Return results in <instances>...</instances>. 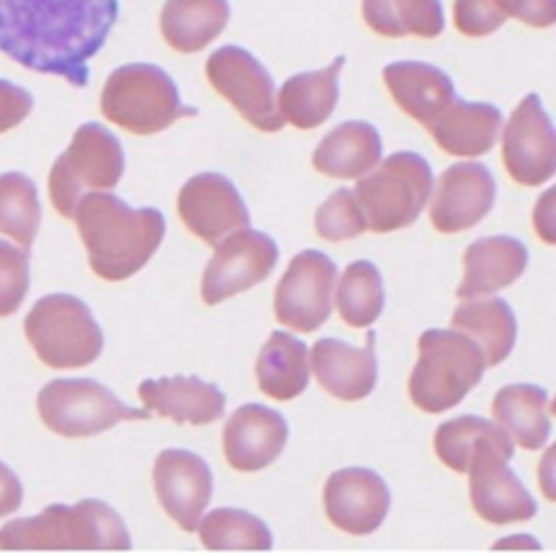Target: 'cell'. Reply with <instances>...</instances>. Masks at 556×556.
Masks as SVG:
<instances>
[{
  "mask_svg": "<svg viewBox=\"0 0 556 556\" xmlns=\"http://www.w3.org/2000/svg\"><path fill=\"white\" fill-rule=\"evenodd\" d=\"M115 20L117 0H0V52L85 87Z\"/></svg>",
  "mask_w": 556,
  "mask_h": 556,
  "instance_id": "obj_1",
  "label": "cell"
},
{
  "mask_svg": "<svg viewBox=\"0 0 556 556\" xmlns=\"http://www.w3.org/2000/svg\"><path fill=\"white\" fill-rule=\"evenodd\" d=\"M72 217L91 269L104 280H124L139 271L165 235V222L156 208H130L106 191L87 193Z\"/></svg>",
  "mask_w": 556,
  "mask_h": 556,
  "instance_id": "obj_2",
  "label": "cell"
},
{
  "mask_svg": "<svg viewBox=\"0 0 556 556\" xmlns=\"http://www.w3.org/2000/svg\"><path fill=\"white\" fill-rule=\"evenodd\" d=\"M130 545L122 517L93 497L74 506L50 504L39 515L0 528V549H130Z\"/></svg>",
  "mask_w": 556,
  "mask_h": 556,
  "instance_id": "obj_3",
  "label": "cell"
},
{
  "mask_svg": "<svg viewBox=\"0 0 556 556\" xmlns=\"http://www.w3.org/2000/svg\"><path fill=\"white\" fill-rule=\"evenodd\" d=\"M484 367L482 352L465 334L426 330L419 337V358L408 380L410 400L426 413H443L480 382Z\"/></svg>",
  "mask_w": 556,
  "mask_h": 556,
  "instance_id": "obj_4",
  "label": "cell"
},
{
  "mask_svg": "<svg viewBox=\"0 0 556 556\" xmlns=\"http://www.w3.org/2000/svg\"><path fill=\"white\" fill-rule=\"evenodd\" d=\"M100 109L109 122L137 135L159 132L178 117L198 113L180 102L174 80L150 63L117 67L104 83Z\"/></svg>",
  "mask_w": 556,
  "mask_h": 556,
  "instance_id": "obj_5",
  "label": "cell"
},
{
  "mask_svg": "<svg viewBox=\"0 0 556 556\" xmlns=\"http://www.w3.org/2000/svg\"><path fill=\"white\" fill-rule=\"evenodd\" d=\"M24 334L37 358L52 369L85 367L104 345L89 306L70 293L39 298L24 319Z\"/></svg>",
  "mask_w": 556,
  "mask_h": 556,
  "instance_id": "obj_6",
  "label": "cell"
},
{
  "mask_svg": "<svg viewBox=\"0 0 556 556\" xmlns=\"http://www.w3.org/2000/svg\"><path fill=\"white\" fill-rule=\"evenodd\" d=\"M352 193L365 226L374 232H391L419 217L432 193V172L424 156L395 152L363 176Z\"/></svg>",
  "mask_w": 556,
  "mask_h": 556,
  "instance_id": "obj_7",
  "label": "cell"
},
{
  "mask_svg": "<svg viewBox=\"0 0 556 556\" xmlns=\"http://www.w3.org/2000/svg\"><path fill=\"white\" fill-rule=\"evenodd\" d=\"M122 172L124 152L117 137L96 122L83 124L50 169V200L63 217H72L87 193L113 189Z\"/></svg>",
  "mask_w": 556,
  "mask_h": 556,
  "instance_id": "obj_8",
  "label": "cell"
},
{
  "mask_svg": "<svg viewBox=\"0 0 556 556\" xmlns=\"http://www.w3.org/2000/svg\"><path fill=\"white\" fill-rule=\"evenodd\" d=\"M37 413L46 428L61 437H93L119 421L150 417L91 378L50 380L37 393Z\"/></svg>",
  "mask_w": 556,
  "mask_h": 556,
  "instance_id": "obj_9",
  "label": "cell"
},
{
  "mask_svg": "<svg viewBox=\"0 0 556 556\" xmlns=\"http://www.w3.org/2000/svg\"><path fill=\"white\" fill-rule=\"evenodd\" d=\"M206 76L215 91L254 128L276 132L285 126L276 104L274 80L248 50L237 46L217 48L206 61Z\"/></svg>",
  "mask_w": 556,
  "mask_h": 556,
  "instance_id": "obj_10",
  "label": "cell"
},
{
  "mask_svg": "<svg viewBox=\"0 0 556 556\" xmlns=\"http://www.w3.org/2000/svg\"><path fill=\"white\" fill-rule=\"evenodd\" d=\"M334 278L337 267L326 254L317 250L295 254L274 293L276 319L298 332L319 328L332 308Z\"/></svg>",
  "mask_w": 556,
  "mask_h": 556,
  "instance_id": "obj_11",
  "label": "cell"
},
{
  "mask_svg": "<svg viewBox=\"0 0 556 556\" xmlns=\"http://www.w3.org/2000/svg\"><path fill=\"white\" fill-rule=\"evenodd\" d=\"M502 159L513 180L536 187L556 172V132L536 93L526 96L510 113L504 137Z\"/></svg>",
  "mask_w": 556,
  "mask_h": 556,
  "instance_id": "obj_12",
  "label": "cell"
},
{
  "mask_svg": "<svg viewBox=\"0 0 556 556\" xmlns=\"http://www.w3.org/2000/svg\"><path fill=\"white\" fill-rule=\"evenodd\" d=\"M278 261L274 239L258 230H237L215 245L202 276V300L217 304L265 280Z\"/></svg>",
  "mask_w": 556,
  "mask_h": 556,
  "instance_id": "obj_13",
  "label": "cell"
},
{
  "mask_svg": "<svg viewBox=\"0 0 556 556\" xmlns=\"http://www.w3.org/2000/svg\"><path fill=\"white\" fill-rule=\"evenodd\" d=\"M178 213L185 226L208 245L222 243L250 224L248 208L237 187L215 172L198 174L182 185Z\"/></svg>",
  "mask_w": 556,
  "mask_h": 556,
  "instance_id": "obj_14",
  "label": "cell"
},
{
  "mask_svg": "<svg viewBox=\"0 0 556 556\" xmlns=\"http://www.w3.org/2000/svg\"><path fill=\"white\" fill-rule=\"evenodd\" d=\"M152 480L165 513L182 530L193 532L213 495L206 460L187 450H163L154 460Z\"/></svg>",
  "mask_w": 556,
  "mask_h": 556,
  "instance_id": "obj_15",
  "label": "cell"
},
{
  "mask_svg": "<svg viewBox=\"0 0 556 556\" xmlns=\"http://www.w3.org/2000/svg\"><path fill=\"white\" fill-rule=\"evenodd\" d=\"M391 493L384 480L365 467L334 471L324 486V508L332 526L348 534L378 530L389 513Z\"/></svg>",
  "mask_w": 556,
  "mask_h": 556,
  "instance_id": "obj_16",
  "label": "cell"
},
{
  "mask_svg": "<svg viewBox=\"0 0 556 556\" xmlns=\"http://www.w3.org/2000/svg\"><path fill=\"white\" fill-rule=\"evenodd\" d=\"M506 454L495 447L480 450L469 465V495L476 513L495 526L534 517L536 502L508 469Z\"/></svg>",
  "mask_w": 556,
  "mask_h": 556,
  "instance_id": "obj_17",
  "label": "cell"
},
{
  "mask_svg": "<svg viewBox=\"0 0 556 556\" xmlns=\"http://www.w3.org/2000/svg\"><path fill=\"white\" fill-rule=\"evenodd\" d=\"M495 180L482 163L447 167L430 200V222L439 232H460L476 226L493 206Z\"/></svg>",
  "mask_w": 556,
  "mask_h": 556,
  "instance_id": "obj_18",
  "label": "cell"
},
{
  "mask_svg": "<svg viewBox=\"0 0 556 556\" xmlns=\"http://www.w3.org/2000/svg\"><path fill=\"white\" fill-rule=\"evenodd\" d=\"M289 426L285 417L263 404H243L226 421L222 447L226 460L239 471H258L285 450Z\"/></svg>",
  "mask_w": 556,
  "mask_h": 556,
  "instance_id": "obj_19",
  "label": "cell"
},
{
  "mask_svg": "<svg viewBox=\"0 0 556 556\" xmlns=\"http://www.w3.org/2000/svg\"><path fill=\"white\" fill-rule=\"evenodd\" d=\"M376 332L367 334L365 348H352L339 339H319L311 350L313 374L317 382L339 400H363L371 393L378 378Z\"/></svg>",
  "mask_w": 556,
  "mask_h": 556,
  "instance_id": "obj_20",
  "label": "cell"
},
{
  "mask_svg": "<svg viewBox=\"0 0 556 556\" xmlns=\"http://www.w3.org/2000/svg\"><path fill=\"white\" fill-rule=\"evenodd\" d=\"M139 397L148 410L169 417L178 424H211L224 415V393L198 376H172L143 380Z\"/></svg>",
  "mask_w": 556,
  "mask_h": 556,
  "instance_id": "obj_21",
  "label": "cell"
},
{
  "mask_svg": "<svg viewBox=\"0 0 556 556\" xmlns=\"http://www.w3.org/2000/svg\"><path fill=\"white\" fill-rule=\"evenodd\" d=\"M465 276L456 289L460 300L495 293L513 285L526 269L528 250L521 241L497 235L476 239L463 256Z\"/></svg>",
  "mask_w": 556,
  "mask_h": 556,
  "instance_id": "obj_22",
  "label": "cell"
},
{
  "mask_svg": "<svg viewBox=\"0 0 556 556\" xmlns=\"http://www.w3.org/2000/svg\"><path fill=\"white\" fill-rule=\"evenodd\" d=\"M426 128L447 154L480 156L495 146L502 113L486 102L454 98Z\"/></svg>",
  "mask_w": 556,
  "mask_h": 556,
  "instance_id": "obj_23",
  "label": "cell"
},
{
  "mask_svg": "<svg viewBox=\"0 0 556 556\" xmlns=\"http://www.w3.org/2000/svg\"><path fill=\"white\" fill-rule=\"evenodd\" d=\"M382 76L395 104L424 126L456 98L447 74L421 61L391 63L384 67Z\"/></svg>",
  "mask_w": 556,
  "mask_h": 556,
  "instance_id": "obj_24",
  "label": "cell"
},
{
  "mask_svg": "<svg viewBox=\"0 0 556 556\" xmlns=\"http://www.w3.org/2000/svg\"><path fill=\"white\" fill-rule=\"evenodd\" d=\"M452 328L478 345L486 367L502 363L517 339L515 313L502 298L463 300L452 315Z\"/></svg>",
  "mask_w": 556,
  "mask_h": 556,
  "instance_id": "obj_25",
  "label": "cell"
},
{
  "mask_svg": "<svg viewBox=\"0 0 556 556\" xmlns=\"http://www.w3.org/2000/svg\"><path fill=\"white\" fill-rule=\"evenodd\" d=\"M380 156L382 141L371 124L343 122L319 141L313 152V165L332 178H358L371 172Z\"/></svg>",
  "mask_w": 556,
  "mask_h": 556,
  "instance_id": "obj_26",
  "label": "cell"
},
{
  "mask_svg": "<svg viewBox=\"0 0 556 556\" xmlns=\"http://www.w3.org/2000/svg\"><path fill=\"white\" fill-rule=\"evenodd\" d=\"M345 56H337L328 67L304 72L285 80L276 104L285 122L295 128H315L328 119L339 98V72Z\"/></svg>",
  "mask_w": 556,
  "mask_h": 556,
  "instance_id": "obj_27",
  "label": "cell"
},
{
  "mask_svg": "<svg viewBox=\"0 0 556 556\" xmlns=\"http://www.w3.org/2000/svg\"><path fill=\"white\" fill-rule=\"evenodd\" d=\"M549 400L541 387L508 384L493 397V417L497 426L526 450L545 445L552 424L547 413Z\"/></svg>",
  "mask_w": 556,
  "mask_h": 556,
  "instance_id": "obj_28",
  "label": "cell"
},
{
  "mask_svg": "<svg viewBox=\"0 0 556 556\" xmlns=\"http://www.w3.org/2000/svg\"><path fill=\"white\" fill-rule=\"evenodd\" d=\"M230 15L226 0H167L161 11V33L178 52H198L211 43Z\"/></svg>",
  "mask_w": 556,
  "mask_h": 556,
  "instance_id": "obj_29",
  "label": "cell"
},
{
  "mask_svg": "<svg viewBox=\"0 0 556 556\" xmlns=\"http://www.w3.org/2000/svg\"><path fill=\"white\" fill-rule=\"evenodd\" d=\"M306 345L289 332H271L256 358L258 389L274 400H291L308 384Z\"/></svg>",
  "mask_w": 556,
  "mask_h": 556,
  "instance_id": "obj_30",
  "label": "cell"
},
{
  "mask_svg": "<svg viewBox=\"0 0 556 556\" xmlns=\"http://www.w3.org/2000/svg\"><path fill=\"white\" fill-rule=\"evenodd\" d=\"M495 447L508 458H513L510 437L495 424L476 417L463 415L450 421H443L434 432V452L443 465L458 473H467L473 456L484 450Z\"/></svg>",
  "mask_w": 556,
  "mask_h": 556,
  "instance_id": "obj_31",
  "label": "cell"
},
{
  "mask_svg": "<svg viewBox=\"0 0 556 556\" xmlns=\"http://www.w3.org/2000/svg\"><path fill=\"white\" fill-rule=\"evenodd\" d=\"M508 17L536 28L556 22V0H456L454 24L467 37H484Z\"/></svg>",
  "mask_w": 556,
  "mask_h": 556,
  "instance_id": "obj_32",
  "label": "cell"
},
{
  "mask_svg": "<svg viewBox=\"0 0 556 556\" xmlns=\"http://www.w3.org/2000/svg\"><path fill=\"white\" fill-rule=\"evenodd\" d=\"M363 17L371 30L384 37L432 39L443 30L439 0H363Z\"/></svg>",
  "mask_w": 556,
  "mask_h": 556,
  "instance_id": "obj_33",
  "label": "cell"
},
{
  "mask_svg": "<svg viewBox=\"0 0 556 556\" xmlns=\"http://www.w3.org/2000/svg\"><path fill=\"white\" fill-rule=\"evenodd\" d=\"M382 278L374 263L354 261L341 274L337 285V308L345 324L365 328L374 324L382 311Z\"/></svg>",
  "mask_w": 556,
  "mask_h": 556,
  "instance_id": "obj_34",
  "label": "cell"
},
{
  "mask_svg": "<svg viewBox=\"0 0 556 556\" xmlns=\"http://www.w3.org/2000/svg\"><path fill=\"white\" fill-rule=\"evenodd\" d=\"M41 219L35 182L20 172L0 174V232L30 250Z\"/></svg>",
  "mask_w": 556,
  "mask_h": 556,
  "instance_id": "obj_35",
  "label": "cell"
},
{
  "mask_svg": "<svg viewBox=\"0 0 556 556\" xmlns=\"http://www.w3.org/2000/svg\"><path fill=\"white\" fill-rule=\"evenodd\" d=\"M208 549H269L271 532L265 521L241 508H215L198 523Z\"/></svg>",
  "mask_w": 556,
  "mask_h": 556,
  "instance_id": "obj_36",
  "label": "cell"
},
{
  "mask_svg": "<svg viewBox=\"0 0 556 556\" xmlns=\"http://www.w3.org/2000/svg\"><path fill=\"white\" fill-rule=\"evenodd\" d=\"M315 228L328 241H343L361 235L367 226L350 189H337L315 213Z\"/></svg>",
  "mask_w": 556,
  "mask_h": 556,
  "instance_id": "obj_37",
  "label": "cell"
},
{
  "mask_svg": "<svg viewBox=\"0 0 556 556\" xmlns=\"http://www.w3.org/2000/svg\"><path fill=\"white\" fill-rule=\"evenodd\" d=\"M28 263V250L0 239V317H9L22 306L30 282Z\"/></svg>",
  "mask_w": 556,
  "mask_h": 556,
  "instance_id": "obj_38",
  "label": "cell"
},
{
  "mask_svg": "<svg viewBox=\"0 0 556 556\" xmlns=\"http://www.w3.org/2000/svg\"><path fill=\"white\" fill-rule=\"evenodd\" d=\"M30 109L33 96L26 89L0 78V135L22 124Z\"/></svg>",
  "mask_w": 556,
  "mask_h": 556,
  "instance_id": "obj_39",
  "label": "cell"
},
{
  "mask_svg": "<svg viewBox=\"0 0 556 556\" xmlns=\"http://www.w3.org/2000/svg\"><path fill=\"white\" fill-rule=\"evenodd\" d=\"M24 486L17 473L0 460V519L15 513L22 506Z\"/></svg>",
  "mask_w": 556,
  "mask_h": 556,
  "instance_id": "obj_40",
  "label": "cell"
},
{
  "mask_svg": "<svg viewBox=\"0 0 556 556\" xmlns=\"http://www.w3.org/2000/svg\"><path fill=\"white\" fill-rule=\"evenodd\" d=\"M534 226L545 241H554V189H549L534 208Z\"/></svg>",
  "mask_w": 556,
  "mask_h": 556,
  "instance_id": "obj_41",
  "label": "cell"
},
{
  "mask_svg": "<svg viewBox=\"0 0 556 556\" xmlns=\"http://www.w3.org/2000/svg\"><path fill=\"white\" fill-rule=\"evenodd\" d=\"M495 547H530V549H539L541 545L530 536V534H517V536H508L504 541H497Z\"/></svg>",
  "mask_w": 556,
  "mask_h": 556,
  "instance_id": "obj_42",
  "label": "cell"
}]
</instances>
